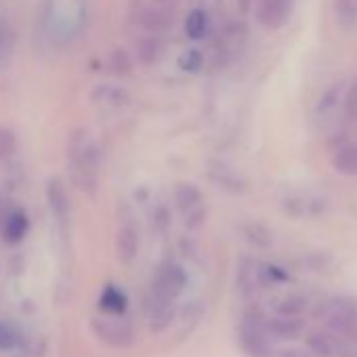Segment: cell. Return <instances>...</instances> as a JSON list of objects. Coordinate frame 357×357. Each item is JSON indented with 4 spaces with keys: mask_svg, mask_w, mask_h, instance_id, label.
Here are the masks:
<instances>
[{
    "mask_svg": "<svg viewBox=\"0 0 357 357\" xmlns=\"http://www.w3.org/2000/svg\"><path fill=\"white\" fill-rule=\"evenodd\" d=\"M185 284H188V275L181 265H176L172 261H164L155 269L147 298H145V311H147L149 326L153 332H160L170 324L174 315V303L181 296Z\"/></svg>",
    "mask_w": 357,
    "mask_h": 357,
    "instance_id": "1",
    "label": "cell"
},
{
    "mask_svg": "<svg viewBox=\"0 0 357 357\" xmlns=\"http://www.w3.org/2000/svg\"><path fill=\"white\" fill-rule=\"evenodd\" d=\"M99 147L84 128L72 132L68 141V162L74 183L82 192H93L97 188L99 174Z\"/></svg>",
    "mask_w": 357,
    "mask_h": 357,
    "instance_id": "2",
    "label": "cell"
},
{
    "mask_svg": "<svg viewBox=\"0 0 357 357\" xmlns=\"http://www.w3.org/2000/svg\"><path fill=\"white\" fill-rule=\"evenodd\" d=\"M317 319L326 330L344 338L347 342H357V298L332 296L317 307Z\"/></svg>",
    "mask_w": 357,
    "mask_h": 357,
    "instance_id": "3",
    "label": "cell"
},
{
    "mask_svg": "<svg viewBox=\"0 0 357 357\" xmlns=\"http://www.w3.org/2000/svg\"><path fill=\"white\" fill-rule=\"evenodd\" d=\"M271 334L267 330V317L255 307L248 313H244L240 326H238V342L240 349L248 357H273L271 347Z\"/></svg>",
    "mask_w": 357,
    "mask_h": 357,
    "instance_id": "4",
    "label": "cell"
},
{
    "mask_svg": "<svg viewBox=\"0 0 357 357\" xmlns=\"http://www.w3.org/2000/svg\"><path fill=\"white\" fill-rule=\"evenodd\" d=\"M128 20L130 24L145 30V34H162L172 26V17L168 7H160L155 3H143V0H130L128 5Z\"/></svg>",
    "mask_w": 357,
    "mask_h": 357,
    "instance_id": "5",
    "label": "cell"
},
{
    "mask_svg": "<svg viewBox=\"0 0 357 357\" xmlns=\"http://www.w3.org/2000/svg\"><path fill=\"white\" fill-rule=\"evenodd\" d=\"M93 332L99 336V340H103L109 347H130L135 340L132 328L126 321L120 319H105V317H95L91 321Z\"/></svg>",
    "mask_w": 357,
    "mask_h": 357,
    "instance_id": "6",
    "label": "cell"
},
{
    "mask_svg": "<svg viewBox=\"0 0 357 357\" xmlns=\"http://www.w3.org/2000/svg\"><path fill=\"white\" fill-rule=\"evenodd\" d=\"M307 349L315 357H342L349 349V342L340 336H336L330 330H315L307 336Z\"/></svg>",
    "mask_w": 357,
    "mask_h": 357,
    "instance_id": "7",
    "label": "cell"
},
{
    "mask_svg": "<svg viewBox=\"0 0 357 357\" xmlns=\"http://www.w3.org/2000/svg\"><path fill=\"white\" fill-rule=\"evenodd\" d=\"M294 0H261L259 3V22L265 28H280L288 22Z\"/></svg>",
    "mask_w": 357,
    "mask_h": 357,
    "instance_id": "8",
    "label": "cell"
},
{
    "mask_svg": "<svg viewBox=\"0 0 357 357\" xmlns=\"http://www.w3.org/2000/svg\"><path fill=\"white\" fill-rule=\"evenodd\" d=\"M267 330L271 338H282V340H294L305 334V319L301 315H275L267 319Z\"/></svg>",
    "mask_w": 357,
    "mask_h": 357,
    "instance_id": "9",
    "label": "cell"
},
{
    "mask_svg": "<svg viewBox=\"0 0 357 357\" xmlns=\"http://www.w3.org/2000/svg\"><path fill=\"white\" fill-rule=\"evenodd\" d=\"M47 200H49V206H51V213L55 215V219L61 225H68L70 223V198H68V192L59 178H53L49 183Z\"/></svg>",
    "mask_w": 357,
    "mask_h": 357,
    "instance_id": "10",
    "label": "cell"
},
{
    "mask_svg": "<svg viewBox=\"0 0 357 357\" xmlns=\"http://www.w3.org/2000/svg\"><path fill=\"white\" fill-rule=\"evenodd\" d=\"M116 252L122 263H130L139 252V234L132 225H122L116 236Z\"/></svg>",
    "mask_w": 357,
    "mask_h": 357,
    "instance_id": "11",
    "label": "cell"
},
{
    "mask_svg": "<svg viewBox=\"0 0 357 357\" xmlns=\"http://www.w3.org/2000/svg\"><path fill=\"white\" fill-rule=\"evenodd\" d=\"M28 229H30V219L22 211H13L5 221L3 234H5V240L9 244H17V242H22L26 238Z\"/></svg>",
    "mask_w": 357,
    "mask_h": 357,
    "instance_id": "12",
    "label": "cell"
},
{
    "mask_svg": "<svg viewBox=\"0 0 357 357\" xmlns=\"http://www.w3.org/2000/svg\"><path fill=\"white\" fill-rule=\"evenodd\" d=\"M332 164L342 174H357V143L340 145L332 155Z\"/></svg>",
    "mask_w": 357,
    "mask_h": 357,
    "instance_id": "13",
    "label": "cell"
},
{
    "mask_svg": "<svg viewBox=\"0 0 357 357\" xmlns=\"http://www.w3.org/2000/svg\"><path fill=\"white\" fill-rule=\"evenodd\" d=\"M162 43L158 34H145L137 40V57L143 66H153L160 59Z\"/></svg>",
    "mask_w": 357,
    "mask_h": 357,
    "instance_id": "14",
    "label": "cell"
},
{
    "mask_svg": "<svg viewBox=\"0 0 357 357\" xmlns=\"http://www.w3.org/2000/svg\"><path fill=\"white\" fill-rule=\"evenodd\" d=\"M99 307L105 311V313H112V315H122L128 307V301L124 296V292L116 286H105V290L101 292V298H99Z\"/></svg>",
    "mask_w": 357,
    "mask_h": 357,
    "instance_id": "15",
    "label": "cell"
},
{
    "mask_svg": "<svg viewBox=\"0 0 357 357\" xmlns=\"http://www.w3.org/2000/svg\"><path fill=\"white\" fill-rule=\"evenodd\" d=\"M174 202L181 211H192L198 204H202V194L192 183H178L174 188Z\"/></svg>",
    "mask_w": 357,
    "mask_h": 357,
    "instance_id": "16",
    "label": "cell"
},
{
    "mask_svg": "<svg viewBox=\"0 0 357 357\" xmlns=\"http://www.w3.org/2000/svg\"><path fill=\"white\" fill-rule=\"evenodd\" d=\"M206 28H208V22H206V13L204 11H192L188 15V22H185V34L192 38V40H198L206 34Z\"/></svg>",
    "mask_w": 357,
    "mask_h": 357,
    "instance_id": "17",
    "label": "cell"
},
{
    "mask_svg": "<svg viewBox=\"0 0 357 357\" xmlns=\"http://www.w3.org/2000/svg\"><path fill=\"white\" fill-rule=\"evenodd\" d=\"M334 11L340 24H357V0H334Z\"/></svg>",
    "mask_w": 357,
    "mask_h": 357,
    "instance_id": "18",
    "label": "cell"
},
{
    "mask_svg": "<svg viewBox=\"0 0 357 357\" xmlns=\"http://www.w3.org/2000/svg\"><path fill=\"white\" fill-rule=\"evenodd\" d=\"M22 336L15 328H11L9 324L0 321V351H11L15 347H20Z\"/></svg>",
    "mask_w": 357,
    "mask_h": 357,
    "instance_id": "19",
    "label": "cell"
},
{
    "mask_svg": "<svg viewBox=\"0 0 357 357\" xmlns=\"http://www.w3.org/2000/svg\"><path fill=\"white\" fill-rule=\"evenodd\" d=\"M307 307V298L298 296V294H292L288 298H284L280 305H278V313L280 315H301Z\"/></svg>",
    "mask_w": 357,
    "mask_h": 357,
    "instance_id": "20",
    "label": "cell"
},
{
    "mask_svg": "<svg viewBox=\"0 0 357 357\" xmlns=\"http://www.w3.org/2000/svg\"><path fill=\"white\" fill-rule=\"evenodd\" d=\"M340 93H342V84H334L321 99H319V105H317V109L321 112V114H330V112H334L336 107H338V103H340Z\"/></svg>",
    "mask_w": 357,
    "mask_h": 357,
    "instance_id": "21",
    "label": "cell"
},
{
    "mask_svg": "<svg viewBox=\"0 0 357 357\" xmlns=\"http://www.w3.org/2000/svg\"><path fill=\"white\" fill-rule=\"evenodd\" d=\"M17 149V139H15V132L0 126V160H5L9 155H13Z\"/></svg>",
    "mask_w": 357,
    "mask_h": 357,
    "instance_id": "22",
    "label": "cell"
},
{
    "mask_svg": "<svg viewBox=\"0 0 357 357\" xmlns=\"http://www.w3.org/2000/svg\"><path fill=\"white\" fill-rule=\"evenodd\" d=\"M13 47V28L5 22H0V63L7 59Z\"/></svg>",
    "mask_w": 357,
    "mask_h": 357,
    "instance_id": "23",
    "label": "cell"
},
{
    "mask_svg": "<svg viewBox=\"0 0 357 357\" xmlns=\"http://www.w3.org/2000/svg\"><path fill=\"white\" fill-rule=\"evenodd\" d=\"M112 70L116 74H126L130 70V61H128L124 51H114V55H112Z\"/></svg>",
    "mask_w": 357,
    "mask_h": 357,
    "instance_id": "24",
    "label": "cell"
},
{
    "mask_svg": "<svg viewBox=\"0 0 357 357\" xmlns=\"http://www.w3.org/2000/svg\"><path fill=\"white\" fill-rule=\"evenodd\" d=\"M273 357H315L309 349H284L273 353Z\"/></svg>",
    "mask_w": 357,
    "mask_h": 357,
    "instance_id": "25",
    "label": "cell"
},
{
    "mask_svg": "<svg viewBox=\"0 0 357 357\" xmlns=\"http://www.w3.org/2000/svg\"><path fill=\"white\" fill-rule=\"evenodd\" d=\"M151 3H155V5H160V7H170L174 0H151Z\"/></svg>",
    "mask_w": 357,
    "mask_h": 357,
    "instance_id": "26",
    "label": "cell"
}]
</instances>
